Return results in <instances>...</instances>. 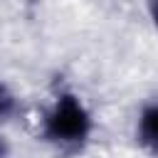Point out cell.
<instances>
[{
  "label": "cell",
  "mask_w": 158,
  "mask_h": 158,
  "mask_svg": "<svg viewBox=\"0 0 158 158\" xmlns=\"http://www.w3.org/2000/svg\"><path fill=\"white\" fill-rule=\"evenodd\" d=\"M5 156V146H2V141H0V158Z\"/></svg>",
  "instance_id": "5"
},
{
  "label": "cell",
  "mask_w": 158,
  "mask_h": 158,
  "mask_svg": "<svg viewBox=\"0 0 158 158\" xmlns=\"http://www.w3.org/2000/svg\"><path fill=\"white\" fill-rule=\"evenodd\" d=\"M12 111H15V96L10 94V89H7V86H2V84H0V118L10 116Z\"/></svg>",
  "instance_id": "3"
},
{
  "label": "cell",
  "mask_w": 158,
  "mask_h": 158,
  "mask_svg": "<svg viewBox=\"0 0 158 158\" xmlns=\"http://www.w3.org/2000/svg\"><path fill=\"white\" fill-rule=\"evenodd\" d=\"M136 136H138V143L148 153H158V101L148 104L141 111L138 126H136Z\"/></svg>",
  "instance_id": "2"
},
{
  "label": "cell",
  "mask_w": 158,
  "mask_h": 158,
  "mask_svg": "<svg viewBox=\"0 0 158 158\" xmlns=\"http://www.w3.org/2000/svg\"><path fill=\"white\" fill-rule=\"evenodd\" d=\"M91 131H94V118H91L89 109L84 106V101L72 91H62L42 118L44 141H49L52 146L64 148V151L84 146L89 141Z\"/></svg>",
  "instance_id": "1"
},
{
  "label": "cell",
  "mask_w": 158,
  "mask_h": 158,
  "mask_svg": "<svg viewBox=\"0 0 158 158\" xmlns=\"http://www.w3.org/2000/svg\"><path fill=\"white\" fill-rule=\"evenodd\" d=\"M151 2V7H153V17H156V22H158V0H148Z\"/></svg>",
  "instance_id": "4"
}]
</instances>
